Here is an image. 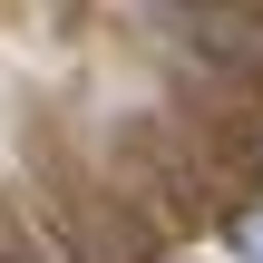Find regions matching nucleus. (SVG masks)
Here are the masks:
<instances>
[{"label":"nucleus","mask_w":263,"mask_h":263,"mask_svg":"<svg viewBox=\"0 0 263 263\" xmlns=\"http://www.w3.org/2000/svg\"><path fill=\"white\" fill-rule=\"evenodd\" d=\"M224 244H234V263H263V215H244V224H234Z\"/></svg>","instance_id":"1"}]
</instances>
